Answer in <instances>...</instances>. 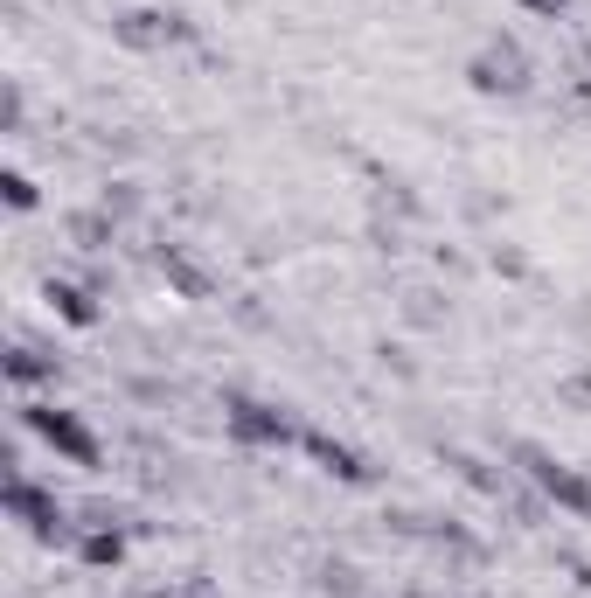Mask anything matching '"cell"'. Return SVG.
Returning <instances> with one entry per match:
<instances>
[{
    "label": "cell",
    "instance_id": "obj_4",
    "mask_svg": "<svg viewBox=\"0 0 591 598\" xmlns=\"http://www.w3.org/2000/svg\"><path fill=\"white\" fill-rule=\"evenodd\" d=\"M536 7H557V0H536Z\"/></svg>",
    "mask_w": 591,
    "mask_h": 598
},
{
    "label": "cell",
    "instance_id": "obj_2",
    "mask_svg": "<svg viewBox=\"0 0 591 598\" xmlns=\"http://www.w3.org/2000/svg\"><path fill=\"white\" fill-rule=\"evenodd\" d=\"M237 432H244V439H279L286 425H279V418H265L258 404H237Z\"/></svg>",
    "mask_w": 591,
    "mask_h": 598
},
{
    "label": "cell",
    "instance_id": "obj_3",
    "mask_svg": "<svg viewBox=\"0 0 591 598\" xmlns=\"http://www.w3.org/2000/svg\"><path fill=\"white\" fill-rule=\"evenodd\" d=\"M7 202H14V209H28V202H35V188H28L21 174H7Z\"/></svg>",
    "mask_w": 591,
    "mask_h": 598
},
{
    "label": "cell",
    "instance_id": "obj_1",
    "mask_svg": "<svg viewBox=\"0 0 591 598\" xmlns=\"http://www.w3.org/2000/svg\"><path fill=\"white\" fill-rule=\"evenodd\" d=\"M28 425H35V432H42L49 446H63L70 459H84V466L98 459V446H91V432H84L77 418H63V411H28Z\"/></svg>",
    "mask_w": 591,
    "mask_h": 598
}]
</instances>
